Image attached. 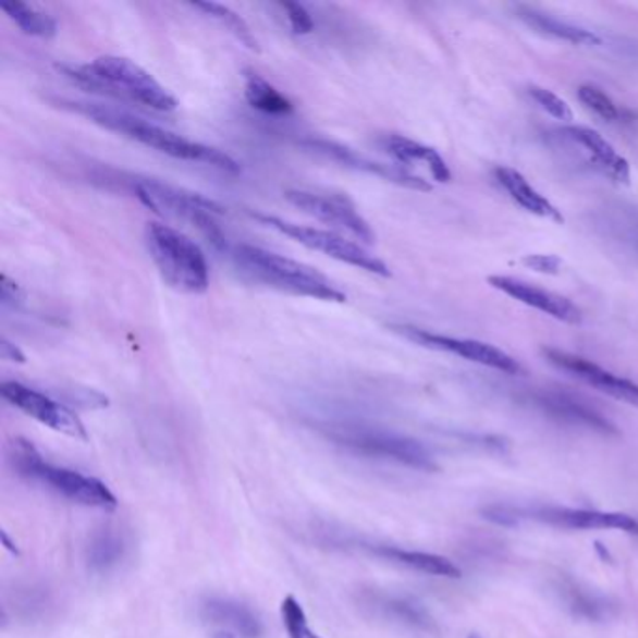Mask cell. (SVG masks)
<instances>
[{
  "mask_svg": "<svg viewBox=\"0 0 638 638\" xmlns=\"http://www.w3.org/2000/svg\"><path fill=\"white\" fill-rule=\"evenodd\" d=\"M60 106L70 109L74 113L83 114L94 124L109 130L113 134L122 135L127 139L139 143L143 147L152 148L165 154L174 160L192 161L203 165L216 167L229 174H238L242 171L238 161L233 156L223 152L220 148L208 147L197 140H189L182 135L173 134L165 127L152 124L148 120L139 119L135 114L119 111L113 107L98 106V103H85V101H60Z\"/></svg>",
  "mask_w": 638,
  "mask_h": 638,
  "instance_id": "obj_1",
  "label": "cell"
},
{
  "mask_svg": "<svg viewBox=\"0 0 638 638\" xmlns=\"http://www.w3.org/2000/svg\"><path fill=\"white\" fill-rule=\"evenodd\" d=\"M59 70L88 93L106 94L160 113H169L179 107L176 98L160 81L126 57L103 54L88 64H62Z\"/></svg>",
  "mask_w": 638,
  "mask_h": 638,
  "instance_id": "obj_2",
  "label": "cell"
},
{
  "mask_svg": "<svg viewBox=\"0 0 638 638\" xmlns=\"http://www.w3.org/2000/svg\"><path fill=\"white\" fill-rule=\"evenodd\" d=\"M226 251L242 275L259 285L302 298L322 299L335 304L346 302V294L340 286L333 285L332 281L317 268L304 265L299 260L289 259L285 255L268 251L251 244H236Z\"/></svg>",
  "mask_w": 638,
  "mask_h": 638,
  "instance_id": "obj_3",
  "label": "cell"
},
{
  "mask_svg": "<svg viewBox=\"0 0 638 638\" xmlns=\"http://www.w3.org/2000/svg\"><path fill=\"white\" fill-rule=\"evenodd\" d=\"M145 242L154 267L167 285L195 296L207 293L210 267L207 255L195 240L165 223H148Z\"/></svg>",
  "mask_w": 638,
  "mask_h": 638,
  "instance_id": "obj_4",
  "label": "cell"
},
{
  "mask_svg": "<svg viewBox=\"0 0 638 638\" xmlns=\"http://www.w3.org/2000/svg\"><path fill=\"white\" fill-rule=\"evenodd\" d=\"M10 461L20 476L34 483L46 486L47 489H51L70 502L87 505V507H98L106 512H113L119 505L113 492L109 491V487L103 481L75 473V470H68L62 466L49 465L28 440L15 439L12 442Z\"/></svg>",
  "mask_w": 638,
  "mask_h": 638,
  "instance_id": "obj_5",
  "label": "cell"
},
{
  "mask_svg": "<svg viewBox=\"0 0 638 638\" xmlns=\"http://www.w3.org/2000/svg\"><path fill=\"white\" fill-rule=\"evenodd\" d=\"M134 192L148 210L167 220L187 223L205 234L213 246L229 249L220 226V218L225 216V208L220 203L152 179L135 180Z\"/></svg>",
  "mask_w": 638,
  "mask_h": 638,
  "instance_id": "obj_6",
  "label": "cell"
},
{
  "mask_svg": "<svg viewBox=\"0 0 638 638\" xmlns=\"http://www.w3.org/2000/svg\"><path fill=\"white\" fill-rule=\"evenodd\" d=\"M481 513L487 520L500 526H517L532 520L562 530H619L633 536L638 533V520L625 513L577 510L560 505L525 507L512 504L487 505Z\"/></svg>",
  "mask_w": 638,
  "mask_h": 638,
  "instance_id": "obj_7",
  "label": "cell"
},
{
  "mask_svg": "<svg viewBox=\"0 0 638 638\" xmlns=\"http://www.w3.org/2000/svg\"><path fill=\"white\" fill-rule=\"evenodd\" d=\"M324 432L335 444L345 445L351 452L359 455L392 461L421 473L439 470V465L434 463L426 445L400 432L358 424H330L324 427Z\"/></svg>",
  "mask_w": 638,
  "mask_h": 638,
  "instance_id": "obj_8",
  "label": "cell"
},
{
  "mask_svg": "<svg viewBox=\"0 0 638 638\" xmlns=\"http://www.w3.org/2000/svg\"><path fill=\"white\" fill-rule=\"evenodd\" d=\"M251 218L259 221L260 225L270 226L273 231L286 236V238L294 240L299 246L322 253L330 259L340 260L343 265L359 268L364 272L375 273L380 278H390L392 275L384 260L375 257L372 253L367 251L366 247L359 246L358 242L345 238L343 234L335 233V231L298 225V223L283 220L278 216H270V213L253 212Z\"/></svg>",
  "mask_w": 638,
  "mask_h": 638,
  "instance_id": "obj_9",
  "label": "cell"
},
{
  "mask_svg": "<svg viewBox=\"0 0 638 638\" xmlns=\"http://www.w3.org/2000/svg\"><path fill=\"white\" fill-rule=\"evenodd\" d=\"M285 199L320 223H327L338 231L348 233L364 244H375L377 240V234L369 225V221L359 213L356 205L346 195L289 189L285 192Z\"/></svg>",
  "mask_w": 638,
  "mask_h": 638,
  "instance_id": "obj_10",
  "label": "cell"
},
{
  "mask_svg": "<svg viewBox=\"0 0 638 638\" xmlns=\"http://www.w3.org/2000/svg\"><path fill=\"white\" fill-rule=\"evenodd\" d=\"M0 393L10 405L20 408L21 413L27 414L30 418L49 427V429L62 432V434L72 437V439L87 442L88 432L83 426L79 416L72 408L62 405L60 401L51 400L46 393L25 387V384L15 382V380L2 382Z\"/></svg>",
  "mask_w": 638,
  "mask_h": 638,
  "instance_id": "obj_11",
  "label": "cell"
},
{
  "mask_svg": "<svg viewBox=\"0 0 638 638\" xmlns=\"http://www.w3.org/2000/svg\"><path fill=\"white\" fill-rule=\"evenodd\" d=\"M393 330L400 332L401 335H405L406 340L418 343V345L427 346L432 351L455 354V356H461V358L479 364V366L491 367V369L507 372V375H520V372L525 371L517 359L504 353L502 348L489 345V343L457 340V338L440 335V333L427 332V330L414 327H393Z\"/></svg>",
  "mask_w": 638,
  "mask_h": 638,
  "instance_id": "obj_12",
  "label": "cell"
},
{
  "mask_svg": "<svg viewBox=\"0 0 638 638\" xmlns=\"http://www.w3.org/2000/svg\"><path fill=\"white\" fill-rule=\"evenodd\" d=\"M302 145L309 148V150L327 156L328 160L338 161L341 165L354 169V171L379 176V179L393 182L397 186L408 187V189H416V192H431V184L427 180L421 179L419 174L413 173L410 169H406L400 163H395V165L380 163V161L371 160L364 154L356 152L353 148L340 145L335 140L309 139L304 140Z\"/></svg>",
  "mask_w": 638,
  "mask_h": 638,
  "instance_id": "obj_13",
  "label": "cell"
},
{
  "mask_svg": "<svg viewBox=\"0 0 638 638\" xmlns=\"http://www.w3.org/2000/svg\"><path fill=\"white\" fill-rule=\"evenodd\" d=\"M533 406L549 418L556 419L560 424L572 427H582L588 431L599 432L605 437H616L618 429L611 419L596 410L593 406L575 397L572 393L559 392V390H541L532 393Z\"/></svg>",
  "mask_w": 638,
  "mask_h": 638,
  "instance_id": "obj_14",
  "label": "cell"
},
{
  "mask_svg": "<svg viewBox=\"0 0 638 638\" xmlns=\"http://www.w3.org/2000/svg\"><path fill=\"white\" fill-rule=\"evenodd\" d=\"M543 354H545V358L551 361L552 366L569 372L573 377H577V379L590 384L599 392L611 395L614 400L624 401L627 405L638 408V384H635L631 380L622 379L618 375L606 371V369L599 367L598 364H593L590 359L580 358V356L564 353V351L545 348Z\"/></svg>",
  "mask_w": 638,
  "mask_h": 638,
  "instance_id": "obj_15",
  "label": "cell"
},
{
  "mask_svg": "<svg viewBox=\"0 0 638 638\" xmlns=\"http://www.w3.org/2000/svg\"><path fill=\"white\" fill-rule=\"evenodd\" d=\"M489 285L500 293L512 296L513 299H517L525 306L545 312L552 319L562 320L565 324H580L582 322V311L579 307L575 306L572 299L560 296V294L530 285L526 281L507 278V275H491Z\"/></svg>",
  "mask_w": 638,
  "mask_h": 638,
  "instance_id": "obj_16",
  "label": "cell"
},
{
  "mask_svg": "<svg viewBox=\"0 0 638 638\" xmlns=\"http://www.w3.org/2000/svg\"><path fill=\"white\" fill-rule=\"evenodd\" d=\"M565 139L572 140L573 145L582 148L588 160L598 171L618 182L629 184L631 182V165L624 156L616 152V148L603 135L586 126H565L560 130Z\"/></svg>",
  "mask_w": 638,
  "mask_h": 638,
  "instance_id": "obj_17",
  "label": "cell"
},
{
  "mask_svg": "<svg viewBox=\"0 0 638 638\" xmlns=\"http://www.w3.org/2000/svg\"><path fill=\"white\" fill-rule=\"evenodd\" d=\"M366 603L377 616L400 627L418 633L437 631V624L431 614L414 599L392 593H371Z\"/></svg>",
  "mask_w": 638,
  "mask_h": 638,
  "instance_id": "obj_18",
  "label": "cell"
},
{
  "mask_svg": "<svg viewBox=\"0 0 638 638\" xmlns=\"http://www.w3.org/2000/svg\"><path fill=\"white\" fill-rule=\"evenodd\" d=\"M379 145L384 152L397 161L400 165H424L437 182H450L452 173L434 148L426 147L418 140L408 139L405 135L390 134L380 137Z\"/></svg>",
  "mask_w": 638,
  "mask_h": 638,
  "instance_id": "obj_19",
  "label": "cell"
},
{
  "mask_svg": "<svg viewBox=\"0 0 638 638\" xmlns=\"http://www.w3.org/2000/svg\"><path fill=\"white\" fill-rule=\"evenodd\" d=\"M552 590L559 596L560 603L572 612L575 618L586 619V622H605L612 618L616 609L612 605L611 599L588 590L586 586L565 575L554 580Z\"/></svg>",
  "mask_w": 638,
  "mask_h": 638,
  "instance_id": "obj_20",
  "label": "cell"
},
{
  "mask_svg": "<svg viewBox=\"0 0 638 638\" xmlns=\"http://www.w3.org/2000/svg\"><path fill=\"white\" fill-rule=\"evenodd\" d=\"M494 179L500 186L504 187L505 194L510 195L519 207L525 208L526 212L536 213L539 218H547L556 223H564V216L559 208L554 207L545 195L539 194L519 171H515L512 167H496Z\"/></svg>",
  "mask_w": 638,
  "mask_h": 638,
  "instance_id": "obj_21",
  "label": "cell"
},
{
  "mask_svg": "<svg viewBox=\"0 0 638 638\" xmlns=\"http://www.w3.org/2000/svg\"><path fill=\"white\" fill-rule=\"evenodd\" d=\"M200 616L210 624L225 625L226 629L238 633L240 637L259 638L260 622L246 605L233 599H207L200 606Z\"/></svg>",
  "mask_w": 638,
  "mask_h": 638,
  "instance_id": "obj_22",
  "label": "cell"
},
{
  "mask_svg": "<svg viewBox=\"0 0 638 638\" xmlns=\"http://www.w3.org/2000/svg\"><path fill=\"white\" fill-rule=\"evenodd\" d=\"M372 554L380 559L390 560L393 564L405 565L414 572L427 573L434 577H445V579H459L461 569L453 564L452 560L439 556V554H429V552L405 551L400 547L377 545L369 547Z\"/></svg>",
  "mask_w": 638,
  "mask_h": 638,
  "instance_id": "obj_23",
  "label": "cell"
},
{
  "mask_svg": "<svg viewBox=\"0 0 638 638\" xmlns=\"http://www.w3.org/2000/svg\"><path fill=\"white\" fill-rule=\"evenodd\" d=\"M519 17L525 21L528 27L536 28L538 33L549 34L559 40L569 41V44H577V46H599L601 38L598 34L588 30V28L577 27L572 23L556 20L551 15L541 14L538 10H530V8H519Z\"/></svg>",
  "mask_w": 638,
  "mask_h": 638,
  "instance_id": "obj_24",
  "label": "cell"
},
{
  "mask_svg": "<svg viewBox=\"0 0 638 638\" xmlns=\"http://www.w3.org/2000/svg\"><path fill=\"white\" fill-rule=\"evenodd\" d=\"M244 94H246L247 103L260 113H293L294 107L291 100L253 70H244Z\"/></svg>",
  "mask_w": 638,
  "mask_h": 638,
  "instance_id": "obj_25",
  "label": "cell"
},
{
  "mask_svg": "<svg viewBox=\"0 0 638 638\" xmlns=\"http://www.w3.org/2000/svg\"><path fill=\"white\" fill-rule=\"evenodd\" d=\"M0 8L28 36L44 38V40H49V38L57 36V30H59L57 21L40 8L25 4V2H15V0L2 2Z\"/></svg>",
  "mask_w": 638,
  "mask_h": 638,
  "instance_id": "obj_26",
  "label": "cell"
},
{
  "mask_svg": "<svg viewBox=\"0 0 638 638\" xmlns=\"http://www.w3.org/2000/svg\"><path fill=\"white\" fill-rule=\"evenodd\" d=\"M126 543L116 530L103 528L94 533L87 547L88 567L96 573H106L113 569L124 559Z\"/></svg>",
  "mask_w": 638,
  "mask_h": 638,
  "instance_id": "obj_27",
  "label": "cell"
},
{
  "mask_svg": "<svg viewBox=\"0 0 638 638\" xmlns=\"http://www.w3.org/2000/svg\"><path fill=\"white\" fill-rule=\"evenodd\" d=\"M192 7H194L195 10L205 12L208 17L218 21L221 27H225L226 30L233 34L234 38H236L242 46H246L249 51L259 53V41L255 38L251 27H249L246 20H244L242 15L236 14L234 10H231L229 7H223V4H218V2H194Z\"/></svg>",
  "mask_w": 638,
  "mask_h": 638,
  "instance_id": "obj_28",
  "label": "cell"
},
{
  "mask_svg": "<svg viewBox=\"0 0 638 638\" xmlns=\"http://www.w3.org/2000/svg\"><path fill=\"white\" fill-rule=\"evenodd\" d=\"M579 100L605 122H622L624 119L618 103L612 100L603 88L596 87V85H582L579 88Z\"/></svg>",
  "mask_w": 638,
  "mask_h": 638,
  "instance_id": "obj_29",
  "label": "cell"
},
{
  "mask_svg": "<svg viewBox=\"0 0 638 638\" xmlns=\"http://www.w3.org/2000/svg\"><path fill=\"white\" fill-rule=\"evenodd\" d=\"M281 618H283L289 638H320L317 633L311 631V627L307 624L306 612L293 596H286L283 599Z\"/></svg>",
  "mask_w": 638,
  "mask_h": 638,
  "instance_id": "obj_30",
  "label": "cell"
},
{
  "mask_svg": "<svg viewBox=\"0 0 638 638\" xmlns=\"http://www.w3.org/2000/svg\"><path fill=\"white\" fill-rule=\"evenodd\" d=\"M528 94L532 96V100L538 103L543 111L554 116L556 120H562V122H569L573 120V111L572 107L567 106V101L562 100L560 96L556 94L551 93V90H547L543 87H533L528 88Z\"/></svg>",
  "mask_w": 638,
  "mask_h": 638,
  "instance_id": "obj_31",
  "label": "cell"
},
{
  "mask_svg": "<svg viewBox=\"0 0 638 638\" xmlns=\"http://www.w3.org/2000/svg\"><path fill=\"white\" fill-rule=\"evenodd\" d=\"M281 8L285 10L289 25L293 28L294 34H311L315 30V21L307 8L299 2H281Z\"/></svg>",
  "mask_w": 638,
  "mask_h": 638,
  "instance_id": "obj_32",
  "label": "cell"
},
{
  "mask_svg": "<svg viewBox=\"0 0 638 638\" xmlns=\"http://www.w3.org/2000/svg\"><path fill=\"white\" fill-rule=\"evenodd\" d=\"M0 299H2V307L4 309H8V307L17 309L25 302V293H23V289L15 281L10 280L8 275H2L0 278Z\"/></svg>",
  "mask_w": 638,
  "mask_h": 638,
  "instance_id": "obj_33",
  "label": "cell"
},
{
  "mask_svg": "<svg viewBox=\"0 0 638 638\" xmlns=\"http://www.w3.org/2000/svg\"><path fill=\"white\" fill-rule=\"evenodd\" d=\"M523 262L526 267L541 273H559L562 268V260L556 255H528Z\"/></svg>",
  "mask_w": 638,
  "mask_h": 638,
  "instance_id": "obj_34",
  "label": "cell"
},
{
  "mask_svg": "<svg viewBox=\"0 0 638 638\" xmlns=\"http://www.w3.org/2000/svg\"><path fill=\"white\" fill-rule=\"evenodd\" d=\"M0 356L7 361H14V364H25V354L21 353L20 346H15L14 343H10L7 338H2L0 341Z\"/></svg>",
  "mask_w": 638,
  "mask_h": 638,
  "instance_id": "obj_35",
  "label": "cell"
},
{
  "mask_svg": "<svg viewBox=\"0 0 638 638\" xmlns=\"http://www.w3.org/2000/svg\"><path fill=\"white\" fill-rule=\"evenodd\" d=\"M213 638H234L233 633L231 631H220L213 635Z\"/></svg>",
  "mask_w": 638,
  "mask_h": 638,
  "instance_id": "obj_36",
  "label": "cell"
},
{
  "mask_svg": "<svg viewBox=\"0 0 638 638\" xmlns=\"http://www.w3.org/2000/svg\"><path fill=\"white\" fill-rule=\"evenodd\" d=\"M468 638H481V637H478V635H470V637H468Z\"/></svg>",
  "mask_w": 638,
  "mask_h": 638,
  "instance_id": "obj_37",
  "label": "cell"
}]
</instances>
